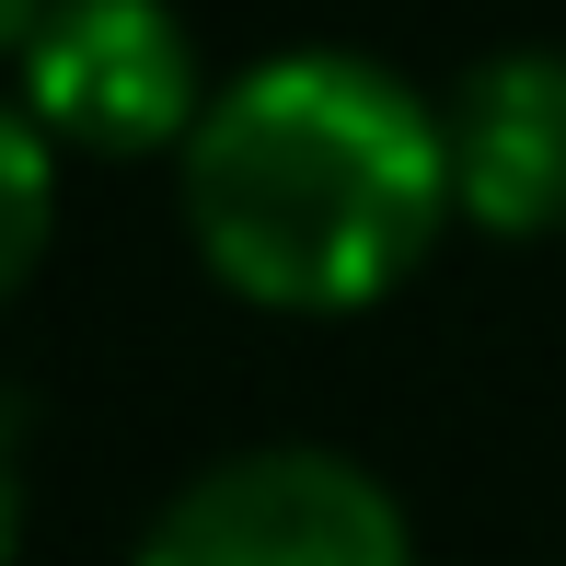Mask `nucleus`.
I'll list each match as a JSON object with an SVG mask.
<instances>
[{
	"label": "nucleus",
	"mask_w": 566,
	"mask_h": 566,
	"mask_svg": "<svg viewBox=\"0 0 566 566\" xmlns=\"http://www.w3.org/2000/svg\"><path fill=\"white\" fill-rule=\"evenodd\" d=\"M197 266L254 313H370L462 220L451 116L358 46H277L231 70L174 150Z\"/></svg>",
	"instance_id": "f257e3e1"
},
{
	"label": "nucleus",
	"mask_w": 566,
	"mask_h": 566,
	"mask_svg": "<svg viewBox=\"0 0 566 566\" xmlns=\"http://www.w3.org/2000/svg\"><path fill=\"white\" fill-rule=\"evenodd\" d=\"M127 566H417L394 485L324 440L220 451L150 509Z\"/></svg>",
	"instance_id": "f03ea898"
},
{
	"label": "nucleus",
	"mask_w": 566,
	"mask_h": 566,
	"mask_svg": "<svg viewBox=\"0 0 566 566\" xmlns=\"http://www.w3.org/2000/svg\"><path fill=\"white\" fill-rule=\"evenodd\" d=\"M209 59H197L174 0H46V23L12 46V105L59 139V163H150L186 150L209 116Z\"/></svg>",
	"instance_id": "7ed1b4c3"
},
{
	"label": "nucleus",
	"mask_w": 566,
	"mask_h": 566,
	"mask_svg": "<svg viewBox=\"0 0 566 566\" xmlns=\"http://www.w3.org/2000/svg\"><path fill=\"white\" fill-rule=\"evenodd\" d=\"M451 197L497 243L566 231V46H497L451 82Z\"/></svg>",
	"instance_id": "20e7f679"
},
{
	"label": "nucleus",
	"mask_w": 566,
	"mask_h": 566,
	"mask_svg": "<svg viewBox=\"0 0 566 566\" xmlns=\"http://www.w3.org/2000/svg\"><path fill=\"white\" fill-rule=\"evenodd\" d=\"M46 243H59V139L0 93V301L46 266Z\"/></svg>",
	"instance_id": "39448f33"
},
{
	"label": "nucleus",
	"mask_w": 566,
	"mask_h": 566,
	"mask_svg": "<svg viewBox=\"0 0 566 566\" xmlns=\"http://www.w3.org/2000/svg\"><path fill=\"white\" fill-rule=\"evenodd\" d=\"M12 544H23V474H12V440H0V566H12Z\"/></svg>",
	"instance_id": "423d86ee"
},
{
	"label": "nucleus",
	"mask_w": 566,
	"mask_h": 566,
	"mask_svg": "<svg viewBox=\"0 0 566 566\" xmlns=\"http://www.w3.org/2000/svg\"><path fill=\"white\" fill-rule=\"evenodd\" d=\"M35 23H46V0H0V59H12V46L35 35Z\"/></svg>",
	"instance_id": "0eeeda50"
}]
</instances>
